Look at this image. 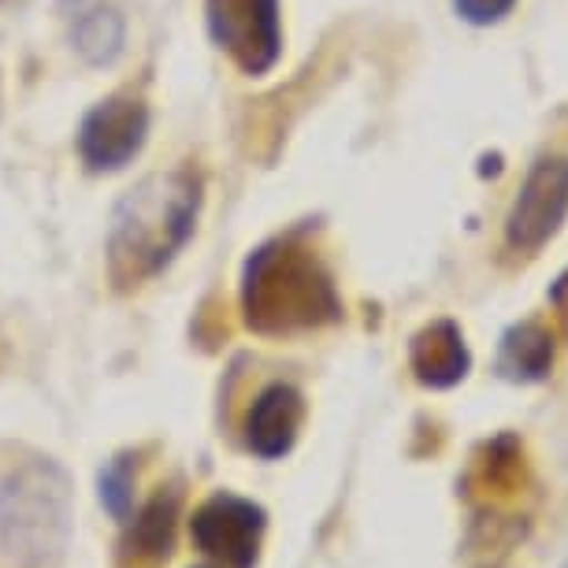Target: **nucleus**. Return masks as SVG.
Masks as SVG:
<instances>
[{
  "instance_id": "1",
  "label": "nucleus",
  "mask_w": 568,
  "mask_h": 568,
  "mask_svg": "<svg viewBox=\"0 0 568 568\" xmlns=\"http://www.w3.org/2000/svg\"><path fill=\"white\" fill-rule=\"evenodd\" d=\"M201 209V190L186 171L149 175L112 212L109 272L120 286L160 275L190 242Z\"/></svg>"
},
{
  "instance_id": "2",
  "label": "nucleus",
  "mask_w": 568,
  "mask_h": 568,
  "mask_svg": "<svg viewBox=\"0 0 568 568\" xmlns=\"http://www.w3.org/2000/svg\"><path fill=\"white\" fill-rule=\"evenodd\" d=\"M74 495L57 460H23L0 479V554L16 568H57L71 546Z\"/></svg>"
},
{
  "instance_id": "3",
  "label": "nucleus",
  "mask_w": 568,
  "mask_h": 568,
  "mask_svg": "<svg viewBox=\"0 0 568 568\" xmlns=\"http://www.w3.org/2000/svg\"><path fill=\"white\" fill-rule=\"evenodd\" d=\"M242 308L250 327L264 335H291L338 320L342 302L313 253L294 250L291 242H272L245 264Z\"/></svg>"
},
{
  "instance_id": "4",
  "label": "nucleus",
  "mask_w": 568,
  "mask_h": 568,
  "mask_svg": "<svg viewBox=\"0 0 568 568\" xmlns=\"http://www.w3.org/2000/svg\"><path fill=\"white\" fill-rule=\"evenodd\" d=\"M212 41L239 63L245 74L275 68L283 49V19L278 0H205Z\"/></svg>"
},
{
  "instance_id": "5",
  "label": "nucleus",
  "mask_w": 568,
  "mask_h": 568,
  "mask_svg": "<svg viewBox=\"0 0 568 568\" xmlns=\"http://www.w3.org/2000/svg\"><path fill=\"white\" fill-rule=\"evenodd\" d=\"M267 531V513L250 498L239 495H212L205 506H197L190 520V539L205 557L223 568H256L261 542Z\"/></svg>"
},
{
  "instance_id": "6",
  "label": "nucleus",
  "mask_w": 568,
  "mask_h": 568,
  "mask_svg": "<svg viewBox=\"0 0 568 568\" xmlns=\"http://www.w3.org/2000/svg\"><path fill=\"white\" fill-rule=\"evenodd\" d=\"M568 220V156H542L531 164L506 216V242L517 253H539Z\"/></svg>"
},
{
  "instance_id": "7",
  "label": "nucleus",
  "mask_w": 568,
  "mask_h": 568,
  "mask_svg": "<svg viewBox=\"0 0 568 568\" xmlns=\"http://www.w3.org/2000/svg\"><path fill=\"white\" fill-rule=\"evenodd\" d=\"M149 112L134 98H109L82 120L79 153L90 171H120L142 153Z\"/></svg>"
},
{
  "instance_id": "8",
  "label": "nucleus",
  "mask_w": 568,
  "mask_h": 568,
  "mask_svg": "<svg viewBox=\"0 0 568 568\" xmlns=\"http://www.w3.org/2000/svg\"><path fill=\"white\" fill-rule=\"evenodd\" d=\"M302 424H305L302 390L291 387V383H272L250 409V420H245V446L261 460H278L297 446Z\"/></svg>"
},
{
  "instance_id": "9",
  "label": "nucleus",
  "mask_w": 568,
  "mask_h": 568,
  "mask_svg": "<svg viewBox=\"0 0 568 568\" xmlns=\"http://www.w3.org/2000/svg\"><path fill=\"white\" fill-rule=\"evenodd\" d=\"M71 49L93 68H109L123 57L126 23L115 0H60Z\"/></svg>"
},
{
  "instance_id": "10",
  "label": "nucleus",
  "mask_w": 568,
  "mask_h": 568,
  "mask_svg": "<svg viewBox=\"0 0 568 568\" xmlns=\"http://www.w3.org/2000/svg\"><path fill=\"white\" fill-rule=\"evenodd\" d=\"M409 364L420 387L449 390V387H457L460 379H468L471 353L454 320H435V324H427L420 335L413 338Z\"/></svg>"
},
{
  "instance_id": "11",
  "label": "nucleus",
  "mask_w": 568,
  "mask_h": 568,
  "mask_svg": "<svg viewBox=\"0 0 568 568\" xmlns=\"http://www.w3.org/2000/svg\"><path fill=\"white\" fill-rule=\"evenodd\" d=\"M554 368V335L535 320L513 324L498 346V375L509 383H542Z\"/></svg>"
},
{
  "instance_id": "12",
  "label": "nucleus",
  "mask_w": 568,
  "mask_h": 568,
  "mask_svg": "<svg viewBox=\"0 0 568 568\" xmlns=\"http://www.w3.org/2000/svg\"><path fill=\"white\" fill-rule=\"evenodd\" d=\"M175 520H179V495H156L142 509V517L134 520V539L131 546L145 557H168L171 539H175Z\"/></svg>"
},
{
  "instance_id": "13",
  "label": "nucleus",
  "mask_w": 568,
  "mask_h": 568,
  "mask_svg": "<svg viewBox=\"0 0 568 568\" xmlns=\"http://www.w3.org/2000/svg\"><path fill=\"white\" fill-rule=\"evenodd\" d=\"M98 498L101 506L112 513L115 520H131L134 509V468L131 457H115L98 479Z\"/></svg>"
},
{
  "instance_id": "14",
  "label": "nucleus",
  "mask_w": 568,
  "mask_h": 568,
  "mask_svg": "<svg viewBox=\"0 0 568 568\" xmlns=\"http://www.w3.org/2000/svg\"><path fill=\"white\" fill-rule=\"evenodd\" d=\"M517 0H454L457 16L465 19L471 27H490V23H501Z\"/></svg>"
},
{
  "instance_id": "15",
  "label": "nucleus",
  "mask_w": 568,
  "mask_h": 568,
  "mask_svg": "<svg viewBox=\"0 0 568 568\" xmlns=\"http://www.w3.org/2000/svg\"><path fill=\"white\" fill-rule=\"evenodd\" d=\"M197 568H216V565H197Z\"/></svg>"
},
{
  "instance_id": "16",
  "label": "nucleus",
  "mask_w": 568,
  "mask_h": 568,
  "mask_svg": "<svg viewBox=\"0 0 568 568\" xmlns=\"http://www.w3.org/2000/svg\"><path fill=\"white\" fill-rule=\"evenodd\" d=\"M561 568H568V561H565V565H561Z\"/></svg>"
}]
</instances>
